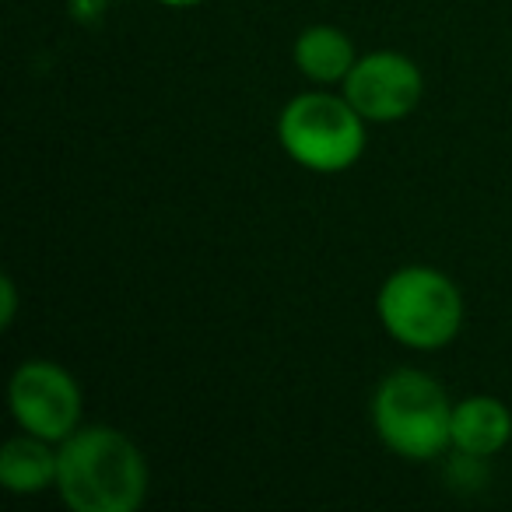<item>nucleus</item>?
I'll return each instance as SVG.
<instances>
[{"label":"nucleus","mask_w":512,"mask_h":512,"mask_svg":"<svg viewBox=\"0 0 512 512\" xmlns=\"http://www.w3.org/2000/svg\"><path fill=\"white\" fill-rule=\"evenodd\" d=\"M57 488L74 512H134L148 491V463L123 432L88 425L60 442Z\"/></svg>","instance_id":"obj_1"},{"label":"nucleus","mask_w":512,"mask_h":512,"mask_svg":"<svg viewBox=\"0 0 512 512\" xmlns=\"http://www.w3.org/2000/svg\"><path fill=\"white\" fill-rule=\"evenodd\" d=\"M453 407L432 376L418 369H400L379 383L372 397V425L386 449L404 460H435L449 439Z\"/></svg>","instance_id":"obj_2"},{"label":"nucleus","mask_w":512,"mask_h":512,"mask_svg":"<svg viewBox=\"0 0 512 512\" xmlns=\"http://www.w3.org/2000/svg\"><path fill=\"white\" fill-rule=\"evenodd\" d=\"M379 320L393 341L414 351H439L460 334V288L432 267H400L379 288Z\"/></svg>","instance_id":"obj_3"},{"label":"nucleus","mask_w":512,"mask_h":512,"mask_svg":"<svg viewBox=\"0 0 512 512\" xmlns=\"http://www.w3.org/2000/svg\"><path fill=\"white\" fill-rule=\"evenodd\" d=\"M281 148L313 172H344L365 151V120L348 99L327 92L295 95L278 120Z\"/></svg>","instance_id":"obj_4"},{"label":"nucleus","mask_w":512,"mask_h":512,"mask_svg":"<svg viewBox=\"0 0 512 512\" xmlns=\"http://www.w3.org/2000/svg\"><path fill=\"white\" fill-rule=\"evenodd\" d=\"M11 414L25 432L39 439L64 442L81 428V386L57 362H25L15 369L8 386Z\"/></svg>","instance_id":"obj_5"},{"label":"nucleus","mask_w":512,"mask_h":512,"mask_svg":"<svg viewBox=\"0 0 512 512\" xmlns=\"http://www.w3.org/2000/svg\"><path fill=\"white\" fill-rule=\"evenodd\" d=\"M425 81L411 57L393 50H379L355 60L351 74L344 78V99L358 109L362 120L393 123L418 109Z\"/></svg>","instance_id":"obj_6"},{"label":"nucleus","mask_w":512,"mask_h":512,"mask_svg":"<svg viewBox=\"0 0 512 512\" xmlns=\"http://www.w3.org/2000/svg\"><path fill=\"white\" fill-rule=\"evenodd\" d=\"M449 439L470 460L495 456L512 439V414L495 397H467L453 407Z\"/></svg>","instance_id":"obj_7"},{"label":"nucleus","mask_w":512,"mask_h":512,"mask_svg":"<svg viewBox=\"0 0 512 512\" xmlns=\"http://www.w3.org/2000/svg\"><path fill=\"white\" fill-rule=\"evenodd\" d=\"M60 449H53L50 439L25 432L18 439H8L0 449V484L11 495H39L50 484H57Z\"/></svg>","instance_id":"obj_8"},{"label":"nucleus","mask_w":512,"mask_h":512,"mask_svg":"<svg viewBox=\"0 0 512 512\" xmlns=\"http://www.w3.org/2000/svg\"><path fill=\"white\" fill-rule=\"evenodd\" d=\"M355 46L334 25H313L295 39V67L306 74L309 81H344L355 67Z\"/></svg>","instance_id":"obj_9"},{"label":"nucleus","mask_w":512,"mask_h":512,"mask_svg":"<svg viewBox=\"0 0 512 512\" xmlns=\"http://www.w3.org/2000/svg\"><path fill=\"white\" fill-rule=\"evenodd\" d=\"M15 313H18V288H15V281L4 274V278H0V327H11Z\"/></svg>","instance_id":"obj_10"},{"label":"nucleus","mask_w":512,"mask_h":512,"mask_svg":"<svg viewBox=\"0 0 512 512\" xmlns=\"http://www.w3.org/2000/svg\"><path fill=\"white\" fill-rule=\"evenodd\" d=\"M158 4H165V8H193L200 0H158Z\"/></svg>","instance_id":"obj_11"}]
</instances>
